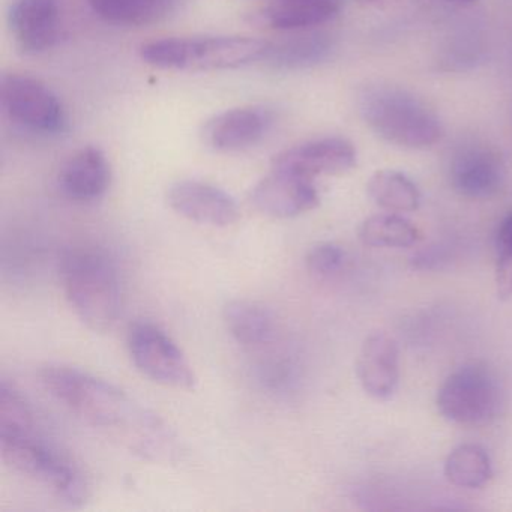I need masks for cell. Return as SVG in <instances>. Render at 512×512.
<instances>
[{
    "instance_id": "14",
    "label": "cell",
    "mask_w": 512,
    "mask_h": 512,
    "mask_svg": "<svg viewBox=\"0 0 512 512\" xmlns=\"http://www.w3.org/2000/svg\"><path fill=\"white\" fill-rule=\"evenodd\" d=\"M451 184L467 199H490L496 196L505 181L502 158L487 146H464L452 158Z\"/></svg>"
},
{
    "instance_id": "27",
    "label": "cell",
    "mask_w": 512,
    "mask_h": 512,
    "mask_svg": "<svg viewBox=\"0 0 512 512\" xmlns=\"http://www.w3.org/2000/svg\"><path fill=\"white\" fill-rule=\"evenodd\" d=\"M457 2H475V0H457Z\"/></svg>"
},
{
    "instance_id": "16",
    "label": "cell",
    "mask_w": 512,
    "mask_h": 512,
    "mask_svg": "<svg viewBox=\"0 0 512 512\" xmlns=\"http://www.w3.org/2000/svg\"><path fill=\"white\" fill-rule=\"evenodd\" d=\"M110 184L112 167L106 154L95 146H86L71 155L59 173L62 193L74 202H95L107 193Z\"/></svg>"
},
{
    "instance_id": "17",
    "label": "cell",
    "mask_w": 512,
    "mask_h": 512,
    "mask_svg": "<svg viewBox=\"0 0 512 512\" xmlns=\"http://www.w3.org/2000/svg\"><path fill=\"white\" fill-rule=\"evenodd\" d=\"M341 7L343 0H271L257 13V22L275 31H305L328 23Z\"/></svg>"
},
{
    "instance_id": "9",
    "label": "cell",
    "mask_w": 512,
    "mask_h": 512,
    "mask_svg": "<svg viewBox=\"0 0 512 512\" xmlns=\"http://www.w3.org/2000/svg\"><path fill=\"white\" fill-rule=\"evenodd\" d=\"M250 203L266 217L295 218L319 206L320 196L314 179L286 170L272 169L254 185Z\"/></svg>"
},
{
    "instance_id": "18",
    "label": "cell",
    "mask_w": 512,
    "mask_h": 512,
    "mask_svg": "<svg viewBox=\"0 0 512 512\" xmlns=\"http://www.w3.org/2000/svg\"><path fill=\"white\" fill-rule=\"evenodd\" d=\"M224 325L242 346L259 347L274 338V313L260 302L250 299L230 301L223 310Z\"/></svg>"
},
{
    "instance_id": "22",
    "label": "cell",
    "mask_w": 512,
    "mask_h": 512,
    "mask_svg": "<svg viewBox=\"0 0 512 512\" xmlns=\"http://www.w3.org/2000/svg\"><path fill=\"white\" fill-rule=\"evenodd\" d=\"M368 194L389 212H413L421 205V193L412 179L395 170H379L371 176Z\"/></svg>"
},
{
    "instance_id": "15",
    "label": "cell",
    "mask_w": 512,
    "mask_h": 512,
    "mask_svg": "<svg viewBox=\"0 0 512 512\" xmlns=\"http://www.w3.org/2000/svg\"><path fill=\"white\" fill-rule=\"evenodd\" d=\"M356 373L371 398H392L400 382V349L395 338L383 331L368 335L359 350Z\"/></svg>"
},
{
    "instance_id": "12",
    "label": "cell",
    "mask_w": 512,
    "mask_h": 512,
    "mask_svg": "<svg viewBox=\"0 0 512 512\" xmlns=\"http://www.w3.org/2000/svg\"><path fill=\"white\" fill-rule=\"evenodd\" d=\"M8 28L23 55L37 56L53 49L61 32L58 0H14Z\"/></svg>"
},
{
    "instance_id": "20",
    "label": "cell",
    "mask_w": 512,
    "mask_h": 512,
    "mask_svg": "<svg viewBox=\"0 0 512 512\" xmlns=\"http://www.w3.org/2000/svg\"><path fill=\"white\" fill-rule=\"evenodd\" d=\"M329 52L331 43L325 35H293L284 40L268 41L262 62L277 70H302L325 61Z\"/></svg>"
},
{
    "instance_id": "26",
    "label": "cell",
    "mask_w": 512,
    "mask_h": 512,
    "mask_svg": "<svg viewBox=\"0 0 512 512\" xmlns=\"http://www.w3.org/2000/svg\"><path fill=\"white\" fill-rule=\"evenodd\" d=\"M359 4L364 5H373V7H379V5L389 4V2H394V0H358Z\"/></svg>"
},
{
    "instance_id": "19",
    "label": "cell",
    "mask_w": 512,
    "mask_h": 512,
    "mask_svg": "<svg viewBox=\"0 0 512 512\" xmlns=\"http://www.w3.org/2000/svg\"><path fill=\"white\" fill-rule=\"evenodd\" d=\"M100 19L113 25L148 26L164 22L184 4V0H88Z\"/></svg>"
},
{
    "instance_id": "4",
    "label": "cell",
    "mask_w": 512,
    "mask_h": 512,
    "mask_svg": "<svg viewBox=\"0 0 512 512\" xmlns=\"http://www.w3.org/2000/svg\"><path fill=\"white\" fill-rule=\"evenodd\" d=\"M268 41L239 35L170 37L149 41L140 47L143 62L160 70H235L262 62Z\"/></svg>"
},
{
    "instance_id": "7",
    "label": "cell",
    "mask_w": 512,
    "mask_h": 512,
    "mask_svg": "<svg viewBox=\"0 0 512 512\" xmlns=\"http://www.w3.org/2000/svg\"><path fill=\"white\" fill-rule=\"evenodd\" d=\"M0 104L5 115L32 133L61 134L67 130V112L50 86L28 74H5L0 80Z\"/></svg>"
},
{
    "instance_id": "2",
    "label": "cell",
    "mask_w": 512,
    "mask_h": 512,
    "mask_svg": "<svg viewBox=\"0 0 512 512\" xmlns=\"http://www.w3.org/2000/svg\"><path fill=\"white\" fill-rule=\"evenodd\" d=\"M0 454L8 466L49 490L59 502L77 506L88 499L82 470L38 433L25 398L10 397L0 404Z\"/></svg>"
},
{
    "instance_id": "13",
    "label": "cell",
    "mask_w": 512,
    "mask_h": 512,
    "mask_svg": "<svg viewBox=\"0 0 512 512\" xmlns=\"http://www.w3.org/2000/svg\"><path fill=\"white\" fill-rule=\"evenodd\" d=\"M272 125L268 109L259 106L236 107L212 116L202 130V139L217 152H241L262 142Z\"/></svg>"
},
{
    "instance_id": "24",
    "label": "cell",
    "mask_w": 512,
    "mask_h": 512,
    "mask_svg": "<svg viewBox=\"0 0 512 512\" xmlns=\"http://www.w3.org/2000/svg\"><path fill=\"white\" fill-rule=\"evenodd\" d=\"M496 292L503 301L512 298V212L497 232Z\"/></svg>"
},
{
    "instance_id": "25",
    "label": "cell",
    "mask_w": 512,
    "mask_h": 512,
    "mask_svg": "<svg viewBox=\"0 0 512 512\" xmlns=\"http://www.w3.org/2000/svg\"><path fill=\"white\" fill-rule=\"evenodd\" d=\"M308 271L320 278H329L338 274L346 263V251L334 242H320L308 251Z\"/></svg>"
},
{
    "instance_id": "11",
    "label": "cell",
    "mask_w": 512,
    "mask_h": 512,
    "mask_svg": "<svg viewBox=\"0 0 512 512\" xmlns=\"http://www.w3.org/2000/svg\"><path fill=\"white\" fill-rule=\"evenodd\" d=\"M355 166V146L341 137L310 140L281 151L272 160V169L286 170L311 179L344 175Z\"/></svg>"
},
{
    "instance_id": "23",
    "label": "cell",
    "mask_w": 512,
    "mask_h": 512,
    "mask_svg": "<svg viewBox=\"0 0 512 512\" xmlns=\"http://www.w3.org/2000/svg\"><path fill=\"white\" fill-rule=\"evenodd\" d=\"M419 238V230L397 214L373 215L359 227V239L367 247L407 248L415 245Z\"/></svg>"
},
{
    "instance_id": "1",
    "label": "cell",
    "mask_w": 512,
    "mask_h": 512,
    "mask_svg": "<svg viewBox=\"0 0 512 512\" xmlns=\"http://www.w3.org/2000/svg\"><path fill=\"white\" fill-rule=\"evenodd\" d=\"M40 379L59 403L131 454L154 463H170L178 455L166 422L118 386L62 365L43 368Z\"/></svg>"
},
{
    "instance_id": "6",
    "label": "cell",
    "mask_w": 512,
    "mask_h": 512,
    "mask_svg": "<svg viewBox=\"0 0 512 512\" xmlns=\"http://www.w3.org/2000/svg\"><path fill=\"white\" fill-rule=\"evenodd\" d=\"M436 404L443 418L454 424L485 425L496 419L502 409V383L487 364L470 362L442 383Z\"/></svg>"
},
{
    "instance_id": "3",
    "label": "cell",
    "mask_w": 512,
    "mask_h": 512,
    "mask_svg": "<svg viewBox=\"0 0 512 512\" xmlns=\"http://www.w3.org/2000/svg\"><path fill=\"white\" fill-rule=\"evenodd\" d=\"M61 280L76 316L94 332H107L118 322L122 307L118 268L104 251L76 247L65 251Z\"/></svg>"
},
{
    "instance_id": "10",
    "label": "cell",
    "mask_w": 512,
    "mask_h": 512,
    "mask_svg": "<svg viewBox=\"0 0 512 512\" xmlns=\"http://www.w3.org/2000/svg\"><path fill=\"white\" fill-rule=\"evenodd\" d=\"M167 203L176 214L203 226L229 227L241 217L238 203L227 191L194 179L175 182L167 191Z\"/></svg>"
},
{
    "instance_id": "8",
    "label": "cell",
    "mask_w": 512,
    "mask_h": 512,
    "mask_svg": "<svg viewBox=\"0 0 512 512\" xmlns=\"http://www.w3.org/2000/svg\"><path fill=\"white\" fill-rule=\"evenodd\" d=\"M131 361L143 376L158 385L191 389L196 385L193 367L181 347L151 322L131 325L127 337Z\"/></svg>"
},
{
    "instance_id": "21",
    "label": "cell",
    "mask_w": 512,
    "mask_h": 512,
    "mask_svg": "<svg viewBox=\"0 0 512 512\" xmlns=\"http://www.w3.org/2000/svg\"><path fill=\"white\" fill-rule=\"evenodd\" d=\"M443 472L455 487L475 490L484 487L493 478V464L482 446L464 443L449 452Z\"/></svg>"
},
{
    "instance_id": "5",
    "label": "cell",
    "mask_w": 512,
    "mask_h": 512,
    "mask_svg": "<svg viewBox=\"0 0 512 512\" xmlns=\"http://www.w3.org/2000/svg\"><path fill=\"white\" fill-rule=\"evenodd\" d=\"M359 112L377 136L400 148H430L442 137L436 113L415 95L395 86L365 89L359 97Z\"/></svg>"
}]
</instances>
